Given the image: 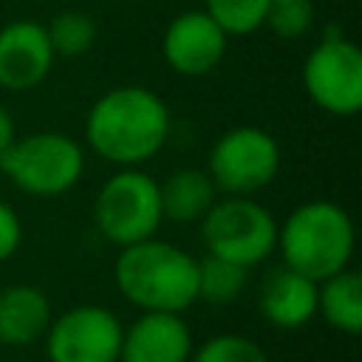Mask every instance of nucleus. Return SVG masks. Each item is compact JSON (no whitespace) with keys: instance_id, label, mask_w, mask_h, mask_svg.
<instances>
[{"instance_id":"f257e3e1","label":"nucleus","mask_w":362,"mask_h":362,"mask_svg":"<svg viewBox=\"0 0 362 362\" xmlns=\"http://www.w3.org/2000/svg\"><path fill=\"white\" fill-rule=\"evenodd\" d=\"M170 130V107L153 88L116 85L90 105L85 147L113 167H141L164 150Z\"/></svg>"},{"instance_id":"f03ea898","label":"nucleus","mask_w":362,"mask_h":362,"mask_svg":"<svg viewBox=\"0 0 362 362\" xmlns=\"http://www.w3.org/2000/svg\"><path fill=\"white\" fill-rule=\"evenodd\" d=\"M113 280L139 311L184 314L198 303V257L161 238L122 246L113 260Z\"/></svg>"},{"instance_id":"7ed1b4c3","label":"nucleus","mask_w":362,"mask_h":362,"mask_svg":"<svg viewBox=\"0 0 362 362\" xmlns=\"http://www.w3.org/2000/svg\"><path fill=\"white\" fill-rule=\"evenodd\" d=\"M356 226L345 206L314 198L294 206L277 223V255L283 266L320 283L351 266Z\"/></svg>"},{"instance_id":"20e7f679","label":"nucleus","mask_w":362,"mask_h":362,"mask_svg":"<svg viewBox=\"0 0 362 362\" xmlns=\"http://www.w3.org/2000/svg\"><path fill=\"white\" fill-rule=\"evenodd\" d=\"M0 173L31 198H59L85 173V147L57 130L17 136L0 158Z\"/></svg>"},{"instance_id":"39448f33","label":"nucleus","mask_w":362,"mask_h":362,"mask_svg":"<svg viewBox=\"0 0 362 362\" xmlns=\"http://www.w3.org/2000/svg\"><path fill=\"white\" fill-rule=\"evenodd\" d=\"M93 223L102 240L116 249L156 238L164 223L158 181L141 167H119L96 189Z\"/></svg>"},{"instance_id":"423d86ee","label":"nucleus","mask_w":362,"mask_h":362,"mask_svg":"<svg viewBox=\"0 0 362 362\" xmlns=\"http://www.w3.org/2000/svg\"><path fill=\"white\" fill-rule=\"evenodd\" d=\"M198 223L206 255L246 269L260 266L277 249V221L252 195H218Z\"/></svg>"},{"instance_id":"0eeeda50","label":"nucleus","mask_w":362,"mask_h":362,"mask_svg":"<svg viewBox=\"0 0 362 362\" xmlns=\"http://www.w3.org/2000/svg\"><path fill=\"white\" fill-rule=\"evenodd\" d=\"M280 161V141L269 130L238 124L212 141L206 173L218 195H255L277 178Z\"/></svg>"},{"instance_id":"6e6552de","label":"nucleus","mask_w":362,"mask_h":362,"mask_svg":"<svg viewBox=\"0 0 362 362\" xmlns=\"http://www.w3.org/2000/svg\"><path fill=\"white\" fill-rule=\"evenodd\" d=\"M303 90L328 116L362 110V48L342 31H325L303 59Z\"/></svg>"},{"instance_id":"1a4fd4ad","label":"nucleus","mask_w":362,"mask_h":362,"mask_svg":"<svg viewBox=\"0 0 362 362\" xmlns=\"http://www.w3.org/2000/svg\"><path fill=\"white\" fill-rule=\"evenodd\" d=\"M122 320L96 303H79L57 314L42 337L48 362H119Z\"/></svg>"},{"instance_id":"9d476101","label":"nucleus","mask_w":362,"mask_h":362,"mask_svg":"<svg viewBox=\"0 0 362 362\" xmlns=\"http://www.w3.org/2000/svg\"><path fill=\"white\" fill-rule=\"evenodd\" d=\"M226 48L229 37L204 8L175 14L161 34V57L167 68L189 79L215 71L223 62Z\"/></svg>"},{"instance_id":"9b49d317","label":"nucleus","mask_w":362,"mask_h":362,"mask_svg":"<svg viewBox=\"0 0 362 362\" xmlns=\"http://www.w3.org/2000/svg\"><path fill=\"white\" fill-rule=\"evenodd\" d=\"M57 57L48 42V31L37 20H11L0 28V88L8 93H25L40 88Z\"/></svg>"},{"instance_id":"f8f14e48","label":"nucleus","mask_w":362,"mask_h":362,"mask_svg":"<svg viewBox=\"0 0 362 362\" xmlns=\"http://www.w3.org/2000/svg\"><path fill=\"white\" fill-rule=\"evenodd\" d=\"M192 348L195 339L184 314L139 311V317L122 328L119 362H189Z\"/></svg>"},{"instance_id":"ddd939ff","label":"nucleus","mask_w":362,"mask_h":362,"mask_svg":"<svg viewBox=\"0 0 362 362\" xmlns=\"http://www.w3.org/2000/svg\"><path fill=\"white\" fill-rule=\"evenodd\" d=\"M257 311L269 325L297 331L317 317V283L280 263L260 283Z\"/></svg>"},{"instance_id":"4468645a","label":"nucleus","mask_w":362,"mask_h":362,"mask_svg":"<svg viewBox=\"0 0 362 362\" xmlns=\"http://www.w3.org/2000/svg\"><path fill=\"white\" fill-rule=\"evenodd\" d=\"M54 320L51 300L31 283H14L0 291V345L23 348L45 337Z\"/></svg>"},{"instance_id":"2eb2a0df","label":"nucleus","mask_w":362,"mask_h":362,"mask_svg":"<svg viewBox=\"0 0 362 362\" xmlns=\"http://www.w3.org/2000/svg\"><path fill=\"white\" fill-rule=\"evenodd\" d=\"M161 215L170 223H198L218 201V189L204 167H178L158 181Z\"/></svg>"},{"instance_id":"dca6fc26","label":"nucleus","mask_w":362,"mask_h":362,"mask_svg":"<svg viewBox=\"0 0 362 362\" xmlns=\"http://www.w3.org/2000/svg\"><path fill=\"white\" fill-rule=\"evenodd\" d=\"M317 314L339 334H362V274L351 266L317 283Z\"/></svg>"},{"instance_id":"f3484780","label":"nucleus","mask_w":362,"mask_h":362,"mask_svg":"<svg viewBox=\"0 0 362 362\" xmlns=\"http://www.w3.org/2000/svg\"><path fill=\"white\" fill-rule=\"evenodd\" d=\"M246 277H249L246 266L204 252L198 257V300L209 305L235 303L246 288Z\"/></svg>"},{"instance_id":"a211bd4d","label":"nucleus","mask_w":362,"mask_h":362,"mask_svg":"<svg viewBox=\"0 0 362 362\" xmlns=\"http://www.w3.org/2000/svg\"><path fill=\"white\" fill-rule=\"evenodd\" d=\"M48 42L54 48L57 59H79L85 57L96 42V23L90 14L79 8H65L54 14V20L45 25Z\"/></svg>"},{"instance_id":"6ab92c4d","label":"nucleus","mask_w":362,"mask_h":362,"mask_svg":"<svg viewBox=\"0 0 362 362\" xmlns=\"http://www.w3.org/2000/svg\"><path fill=\"white\" fill-rule=\"evenodd\" d=\"M204 11L223 28L226 37H249L263 28L269 0H206Z\"/></svg>"},{"instance_id":"aec40b11","label":"nucleus","mask_w":362,"mask_h":362,"mask_svg":"<svg viewBox=\"0 0 362 362\" xmlns=\"http://www.w3.org/2000/svg\"><path fill=\"white\" fill-rule=\"evenodd\" d=\"M317 23L314 0H269V11L263 28H269L277 40H303L311 34Z\"/></svg>"},{"instance_id":"412c9836","label":"nucleus","mask_w":362,"mask_h":362,"mask_svg":"<svg viewBox=\"0 0 362 362\" xmlns=\"http://www.w3.org/2000/svg\"><path fill=\"white\" fill-rule=\"evenodd\" d=\"M189 362H272L260 342L243 334H215L192 348Z\"/></svg>"},{"instance_id":"4be33fe9","label":"nucleus","mask_w":362,"mask_h":362,"mask_svg":"<svg viewBox=\"0 0 362 362\" xmlns=\"http://www.w3.org/2000/svg\"><path fill=\"white\" fill-rule=\"evenodd\" d=\"M20 243H23V221L17 209L0 198V263L14 257Z\"/></svg>"},{"instance_id":"5701e85b","label":"nucleus","mask_w":362,"mask_h":362,"mask_svg":"<svg viewBox=\"0 0 362 362\" xmlns=\"http://www.w3.org/2000/svg\"><path fill=\"white\" fill-rule=\"evenodd\" d=\"M17 139V127H14V116L0 105V158L3 153L11 147V141Z\"/></svg>"}]
</instances>
